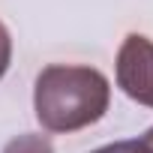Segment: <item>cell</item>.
<instances>
[{"label": "cell", "instance_id": "1", "mask_svg": "<svg viewBox=\"0 0 153 153\" xmlns=\"http://www.w3.org/2000/svg\"><path fill=\"white\" fill-rule=\"evenodd\" d=\"M111 105V84L93 66L51 63L36 75L33 111L45 132L69 135L93 126Z\"/></svg>", "mask_w": 153, "mask_h": 153}, {"label": "cell", "instance_id": "3", "mask_svg": "<svg viewBox=\"0 0 153 153\" xmlns=\"http://www.w3.org/2000/svg\"><path fill=\"white\" fill-rule=\"evenodd\" d=\"M3 153H54V147H51V141H48L45 135L24 132V135L12 138V141L3 147Z\"/></svg>", "mask_w": 153, "mask_h": 153}, {"label": "cell", "instance_id": "2", "mask_svg": "<svg viewBox=\"0 0 153 153\" xmlns=\"http://www.w3.org/2000/svg\"><path fill=\"white\" fill-rule=\"evenodd\" d=\"M114 75L117 87L132 102L153 108V39L144 33H129L117 51Z\"/></svg>", "mask_w": 153, "mask_h": 153}, {"label": "cell", "instance_id": "4", "mask_svg": "<svg viewBox=\"0 0 153 153\" xmlns=\"http://www.w3.org/2000/svg\"><path fill=\"white\" fill-rule=\"evenodd\" d=\"M9 63H12V36H9L6 24L0 21V78H3V75H6Z\"/></svg>", "mask_w": 153, "mask_h": 153}, {"label": "cell", "instance_id": "6", "mask_svg": "<svg viewBox=\"0 0 153 153\" xmlns=\"http://www.w3.org/2000/svg\"><path fill=\"white\" fill-rule=\"evenodd\" d=\"M138 144L144 147V153H153V126H150V129H147V132L138 138Z\"/></svg>", "mask_w": 153, "mask_h": 153}, {"label": "cell", "instance_id": "5", "mask_svg": "<svg viewBox=\"0 0 153 153\" xmlns=\"http://www.w3.org/2000/svg\"><path fill=\"white\" fill-rule=\"evenodd\" d=\"M93 153H144V147H141L138 138H135V141H114V144H105V147H99V150H93Z\"/></svg>", "mask_w": 153, "mask_h": 153}]
</instances>
